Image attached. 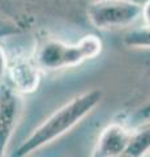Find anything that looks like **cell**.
Returning a JSON list of instances; mask_svg holds the SVG:
<instances>
[{
  "label": "cell",
  "mask_w": 150,
  "mask_h": 157,
  "mask_svg": "<svg viewBox=\"0 0 150 157\" xmlns=\"http://www.w3.org/2000/svg\"><path fill=\"white\" fill-rule=\"evenodd\" d=\"M102 92L94 89L72 98L51 117H48L41 126H38L11 157H26L64 135L93 111L94 107L102 101Z\"/></svg>",
  "instance_id": "1"
},
{
  "label": "cell",
  "mask_w": 150,
  "mask_h": 157,
  "mask_svg": "<svg viewBox=\"0 0 150 157\" xmlns=\"http://www.w3.org/2000/svg\"><path fill=\"white\" fill-rule=\"evenodd\" d=\"M102 51V42L95 36H86L75 45H68L54 38H46L37 46L34 60L41 71H57L80 66L94 59Z\"/></svg>",
  "instance_id": "2"
},
{
  "label": "cell",
  "mask_w": 150,
  "mask_h": 157,
  "mask_svg": "<svg viewBox=\"0 0 150 157\" xmlns=\"http://www.w3.org/2000/svg\"><path fill=\"white\" fill-rule=\"evenodd\" d=\"M141 17V4L133 0H94L88 7L90 24L99 30L129 26Z\"/></svg>",
  "instance_id": "3"
},
{
  "label": "cell",
  "mask_w": 150,
  "mask_h": 157,
  "mask_svg": "<svg viewBox=\"0 0 150 157\" xmlns=\"http://www.w3.org/2000/svg\"><path fill=\"white\" fill-rule=\"evenodd\" d=\"M22 97L8 84L0 81V153L4 155L22 111Z\"/></svg>",
  "instance_id": "4"
},
{
  "label": "cell",
  "mask_w": 150,
  "mask_h": 157,
  "mask_svg": "<svg viewBox=\"0 0 150 157\" xmlns=\"http://www.w3.org/2000/svg\"><path fill=\"white\" fill-rule=\"evenodd\" d=\"M5 80L20 94L33 93L41 81V70L33 59L17 60L9 64L5 73Z\"/></svg>",
  "instance_id": "5"
},
{
  "label": "cell",
  "mask_w": 150,
  "mask_h": 157,
  "mask_svg": "<svg viewBox=\"0 0 150 157\" xmlns=\"http://www.w3.org/2000/svg\"><path fill=\"white\" fill-rule=\"evenodd\" d=\"M132 134L119 123H111L102 131L90 157H116L127 147Z\"/></svg>",
  "instance_id": "6"
},
{
  "label": "cell",
  "mask_w": 150,
  "mask_h": 157,
  "mask_svg": "<svg viewBox=\"0 0 150 157\" xmlns=\"http://www.w3.org/2000/svg\"><path fill=\"white\" fill-rule=\"evenodd\" d=\"M150 152V127L130 136L127 147L116 157H145Z\"/></svg>",
  "instance_id": "7"
},
{
  "label": "cell",
  "mask_w": 150,
  "mask_h": 157,
  "mask_svg": "<svg viewBox=\"0 0 150 157\" xmlns=\"http://www.w3.org/2000/svg\"><path fill=\"white\" fill-rule=\"evenodd\" d=\"M123 43L129 48H150V26L130 30L124 36Z\"/></svg>",
  "instance_id": "8"
},
{
  "label": "cell",
  "mask_w": 150,
  "mask_h": 157,
  "mask_svg": "<svg viewBox=\"0 0 150 157\" xmlns=\"http://www.w3.org/2000/svg\"><path fill=\"white\" fill-rule=\"evenodd\" d=\"M20 33V26L9 20L0 17V39Z\"/></svg>",
  "instance_id": "9"
},
{
  "label": "cell",
  "mask_w": 150,
  "mask_h": 157,
  "mask_svg": "<svg viewBox=\"0 0 150 157\" xmlns=\"http://www.w3.org/2000/svg\"><path fill=\"white\" fill-rule=\"evenodd\" d=\"M7 68H8V59H7V54L5 51L0 47V81L5 77L7 73Z\"/></svg>",
  "instance_id": "10"
},
{
  "label": "cell",
  "mask_w": 150,
  "mask_h": 157,
  "mask_svg": "<svg viewBox=\"0 0 150 157\" xmlns=\"http://www.w3.org/2000/svg\"><path fill=\"white\" fill-rule=\"evenodd\" d=\"M141 17L144 18L145 26H150V0L141 6Z\"/></svg>",
  "instance_id": "11"
},
{
  "label": "cell",
  "mask_w": 150,
  "mask_h": 157,
  "mask_svg": "<svg viewBox=\"0 0 150 157\" xmlns=\"http://www.w3.org/2000/svg\"><path fill=\"white\" fill-rule=\"evenodd\" d=\"M138 117L144 119V122H150V101L138 111Z\"/></svg>",
  "instance_id": "12"
},
{
  "label": "cell",
  "mask_w": 150,
  "mask_h": 157,
  "mask_svg": "<svg viewBox=\"0 0 150 157\" xmlns=\"http://www.w3.org/2000/svg\"><path fill=\"white\" fill-rule=\"evenodd\" d=\"M0 157H4V155H2V153H0Z\"/></svg>",
  "instance_id": "13"
}]
</instances>
